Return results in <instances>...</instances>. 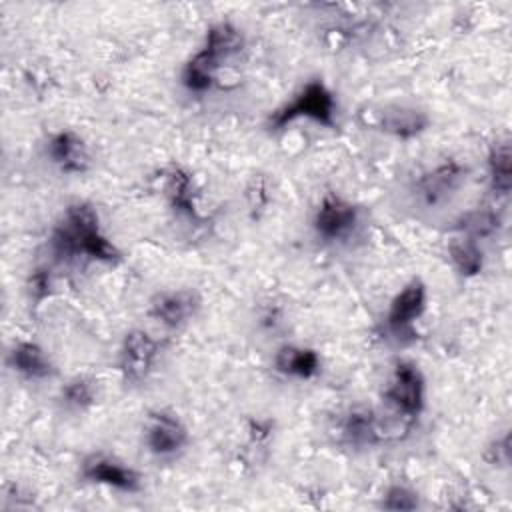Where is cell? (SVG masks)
Listing matches in <instances>:
<instances>
[{"mask_svg": "<svg viewBox=\"0 0 512 512\" xmlns=\"http://www.w3.org/2000/svg\"><path fill=\"white\" fill-rule=\"evenodd\" d=\"M46 250L52 264L118 266L124 262V252L106 234L96 204L88 200H72L60 210L48 230Z\"/></svg>", "mask_w": 512, "mask_h": 512, "instance_id": "1", "label": "cell"}, {"mask_svg": "<svg viewBox=\"0 0 512 512\" xmlns=\"http://www.w3.org/2000/svg\"><path fill=\"white\" fill-rule=\"evenodd\" d=\"M470 168L462 158L442 156L422 166L402 184L400 200L418 220H434L446 214L464 192Z\"/></svg>", "mask_w": 512, "mask_h": 512, "instance_id": "2", "label": "cell"}, {"mask_svg": "<svg viewBox=\"0 0 512 512\" xmlns=\"http://www.w3.org/2000/svg\"><path fill=\"white\" fill-rule=\"evenodd\" d=\"M368 210L338 190H324L310 208L308 230L312 240L330 252L358 248L368 236Z\"/></svg>", "mask_w": 512, "mask_h": 512, "instance_id": "3", "label": "cell"}, {"mask_svg": "<svg viewBox=\"0 0 512 512\" xmlns=\"http://www.w3.org/2000/svg\"><path fill=\"white\" fill-rule=\"evenodd\" d=\"M430 290L422 276L408 278L388 300L380 322L378 336L392 348H408L418 342V324L428 312Z\"/></svg>", "mask_w": 512, "mask_h": 512, "instance_id": "4", "label": "cell"}, {"mask_svg": "<svg viewBox=\"0 0 512 512\" xmlns=\"http://www.w3.org/2000/svg\"><path fill=\"white\" fill-rule=\"evenodd\" d=\"M382 410L388 418L410 430L428 406V380L422 368L408 358H398L380 390Z\"/></svg>", "mask_w": 512, "mask_h": 512, "instance_id": "5", "label": "cell"}, {"mask_svg": "<svg viewBox=\"0 0 512 512\" xmlns=\"http://www.w3.org/2000/svg\"><path fill=\"white\" fill-rule=\"evenodd\" d=\"M300 120L314 122L322 128L338 126V98L322 78H308L288 100L270 110L266 116V128L270 132H282Z\"/></svg>", "mask_w": 512, "mask_h": 512, "instance_id": "6", "label": "cell"}, {"mask_svg": "<svg viewBox=\"0 0 512 512\" xmlns=\"http://www.w3.org/2000/svg\"><path fill=\"white\" fill-rule=\"evenodd\" d=\"M334 444L352 454H364L384 446L394 432L388 414L366 402H352L336 412L330 424Z\"/></svg>", "mask_w": 512, "mask_h": 512, "instance_id": "7", "label": "cell"}, {"mask_svg": "<svg viewBox=\"0 0 512 512\" xmlns=\"http://www.w3.org/2000/svg\"><path fill=\"white\" fill-rule=\"evenodd\" d=\"M164 352L166 342L162 338L142 326L128 328L116 350V370L122 386L128 390L146 386L156 374Z\"/></svg>", "mask_w": 512, "mask_h": 512, "instance_id": "8", "label": "cell"}, {"mask_svg": "<svg viewBox=\"0 0 512 512\" xmlns=\"http://www.w3.org/2000/svg\"><path fill=\"white\" fill-rule=\"evenodd\" d=\"M140 444L150 460L174 464L190 450L192 432L176 410L154 408L144 416Z\"/></svg>", "mask_w": 512, "mask_h": 512, "instance_id": "9", "label": "cell"}, {"mask_svg": "<svg viewBox=\"0 0 512 512\" xmlns=\"http://www.w3.org/2000/svg\"><path fill=\"white\" fill-rule=\"evenodd\" d=\"M76 478L82 484L100 486L126 496H134L144 490L142 472L108 450L86 452L76 466Z\"/></svg>", "mask_w": 512, "mask_h": 512, "instance_id": "10", "label": "cell"}, {"mask_svg": "<svg viewBox=\"0 0 512 512\" xmlns=\"http://www.w3.org/2000/svg\"><path fill=\"white\" fill-rule=\"evenodd\" d=\"M204 298L194 286L160 288L148 298L146 314L168 332L188 328L202 312Z\"/></svg>", "mask_w": 512, "mask_h": 512, "instance_id": "11", "label": "cell"}, {"mask_svg": "<svg viewBox=\"0 0 512 512\" xmlns=\"http://www.w3.org/2000/svg\"><path fill=\"white\" fill-rule=\"evenodd\" d=\"M42 158L62 176L78 178L92 170L94 152L90 142L74 128H58L44 136Z\"/></svg>", "mask_w": 512, "mask_h": 512, "instance_id": "12", "label": "cell"}, {"mask_svg": "<svg viewBox=\"0 0 512 512\" xmlns=\"http://www.w3.org/2000/svg\"><path fill=\"white\" fill-rule=\"evenodd\" d=\"M160 196L174 214V218L188 224H202L204 214L200 210L198 184L192 172L180 164H170L160 172Z\"/></svg>", "mask_w": 512, "mask_h": 512, "instance_id": "13", "label": "cell"}, {"mask_svg": "<svg viewBox=\"0 0 512 512\" xmlns=\"http://www.w3.org/2000/svg\"><path fill=\"white\" fill-rule=\"evenodd\" d=\"M6 370L26 384H46L58 376L52 354L36 340L16 338L4 352Z\"/></svg>", "mask_w": 512, "mask_h": 512, "instance_id": "14", "label": "cell"}, {"mask_svg": "<svg viewBox=\"0 0 512 512\" xmlns=\"http://www.w3.org/2000/svg\"><path fill=\"white\" fill-rule=\"evenodd\" d=\"M432 126V118L428 110L416 104L392 102L384 104L374 114V128L386 138L398 142H410L426 134Z\"/></svg>", "mask_w": 512, "mask_h": 512, "instance_id": "15", "label": "cell"}, {"mask_svg": "<svg viewBox=\"0 0 512 512\" xmlns=\"http://www.w3.org/2000/svg\"><path fill=\"white\" fill-rule=\"evenodd\" d=\"M272 370L284 380L310 382L322 374V354L302 342L282 340L272 352Z\"/></svg>", "mask_w": 512, "mask_h": 512, "instance_id": "16", "label": "cell"}, {"mask_svg": "<svg viewBox=\"0 0 512 512\" xmlns=\"http://www.w3.org/2000/svg\"><path fill=\"white\" fill-rule=\"evenodd\" d=\"M198 48L226 66L246 52V34L234 20L220 18L204 30Z\"/></svg>", "mask_w": 512, "mask_h": 512, "instance_id": "17", "label": "cell"}, {"mask_svg": "<svg viewBox=\"0 0 512 512\" xmlns=\"http://www.w3.org/2000/svg\"><path fill=\"white\" fill-rule=\"evenodd\" d=\"M102 398L100 380L92 374L68 376L56 392V406L62 414L84 416L92 412Z\"/></svg>", "mask_w": 512, "mask_h": 512, "instance_id": "18", "label": "cell"}, {"mask_svg": "<svg viewBox=\"0 0 512 512\" xmlns=\"http://www.w3.org/2000/svg\"><path fill=\"white\" fill-rule=\"evenodd\" d=\"M504 222H506L504 212L496 206V202H488V204H480V206L460 212L452 220L450 230L454 234H462L480 244H486L500 236V232L506 226Z\"/></svg>", "mask_w": 512, "mask_h": 512, "instance_id": "19", "label": "cell"}, {"mask_svg": "<svg viewBox=\"0 0 512 512\" xmlns=\"http://www.w3.org/2000/svg\"><path fill=\"white\" fill-rule=\"evenodd\" d=\"M224 66L208 56L204 50L196 48L178 70V84L190 96H206L210 94L222 74Z\"/></svg>", "mask_w": 512, "mask_h": 512, "instance_id": "20", "label": "cell"}, {"mask_svg": "<svg viewBox=\"0 0 512 512\" xmlns=\"http://www.w3.org/2000/svg\"><path fill=\"white\" fill-rule=\"evenodd\" d=\"M486 188L492 202H506L512 190V156L508 138H496L484 154Z\"/></svg>", "mask_w": 512, "mask_h": 512, "instance_id": "21", "label": "cell"}, {"mask_svg": "<svg viewBox=\"0 0 512 512\" xmlns=\"http://www.w3.org/2000/svg\"><path fill=\"white\" fill-rule=\"evenodd\" d=\"M446 260L460 280H474L486 268V250L484 244L452 232L446 242Z\"/></svg>", "mask_w": 512, "mask_h": 512, "instance_id": "22", "label": "cell"}, {"mask_svg": "<svg viewBox=\"0 0 512 512\" xmlns=\"http://www.w3.org/2000/svg\"><path fill=\"white\" fill-rule=\"evenodd\" d=\"M376 506L388 512H414L422 508V494L406 480H392L380 492Z\"/></svg>", "mask_w": 512, "mask_h": 512, "instance_id": "23", "label": "cell"}, {"mask_svg": "<svg viewBox=\"0 0 512 512\" xmlns=\"http://www.w3.org/2000/svg\"><path fill=\"white\" fill-rule=\"evenodd\" d=\"M288 324V314L282 302L276 298H266L254 308V326L266 338H278Z\"/></svg>", "mask_w": 512, "mask_h": 512, "instance_id": "24", "label": "cell"}, {"mask_svg": "<svg viewBox=\"0 0 512 512\" xmlns=\"http://www.w3.org/2000/svg\"><path fill=\"white\" fill-rule=\"evenodd\" d=\"M54 272L50 268V264H36L24 282V292H26V300L28 304L36 310L40 308L46 300H50L54 296Z\"/></svg>", "mask_w": 512, "mask_h": 512, "instance_id": "25", "label": "cell"}, {"mask_svg": "<svg viewBox=\"0 0 512 512\" xmlns=\"http://www.w3.org/2000/svg\"><path fill=\"white\" fill-rule=\"evenodd\" d=\"M480 458L486 466L494 470L510 468V430L502 428L490 436V440L482 446Z\"/></svg>", "mask_w": 512, "mask_h": 512, "instance_id": "26", "label": "cell"}, {"mask_svg": "<svg viewBox=\"0 0 512 512\" xmlns=\"http://www.w3.org/2000/svg\"><path fill=\"white\" fill-rule=\"evenodd\" d=\"M36 496L24 488L18 482L6 484L2 490V508L4 510H26V508H36Z\"/></svg>", "mask_w": 512, "mask_h": 512, "instance_id": "27", "label": "cell"}, {"mask_svg": "<svg viewBox=\"0 0 512 512\" xmlns=\"http://www.w3.org/2000/svg\"><path fill=\"white\" fill-rule=\"evenodd\" d=\"M268 190H270L268 182H264L262 178H252V182L248 186V192H246V198H248V208L254 216H258L260 212L266 210L268 200H270Z\"/></svg>", "mask_w": 512, "mask_h": 512, "instance_id": "28", "label": "cell"}]
</instances>
